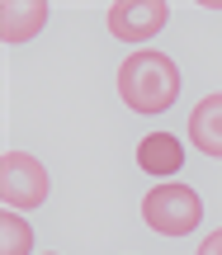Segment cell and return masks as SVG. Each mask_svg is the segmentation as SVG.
Segmentation results:
<instances>
[{
    "mask_svg": "<svg viewBox=\"0 0 222 255\" xmlns=\"http://www.w3.org/2000/svg\"><path fill=\"white\" fill-rule=\"evenodd\" d=\"M199 255H222V227L213 232V237H204V246H199Z\"/></svg>",
    "mask_w": 222,
    "mask_h": 255,
    "instance_id": "9c48e42d",
    "label": "cell"
},
{
    "mask_svg": "<svg viewBox=\"0 0 222 255\" xmlns=\"http://www.w3.org/2000/svg\"><path fill=\"white\" fill-rule=\"evenodd\" d=\"M185 76H180L175 57L156 52V47H137L132 57L118 62V100L132 114H166L180 104Z\"/></svg>",
    "mask_w": 222,
    "mask_h": 255,
    "instance_id": "6da1fadb",
    "label": "cell"
},
{
    "mask_svg": "<svg viewBox=\"0 0 222 255\" xmlns=\"http://www.w3.org/2000/svg\"><path fill=\"white\" fill-rule=\"evenodd\" d=\"M47 14H52L47 0H5V5H0V38H5L9 47L33 43L47 28Z\"/></svg>",
    "mask_w": 222,
    "mask_h": 255,
    "instance_id": "5b68a950",
    "label": "cell"
},
{
    "mask_svg": "<svg viewBox=\"0 0 222 255\" xmlns=\"http://www.w3.org/2000/svg\"><path fill=\"white\" fill-rule=\"evenodd\" d=\"M189 146H199L204 156L222 161V90L204 95V100L189 109Z\"/></svg>",
    "mask_w": 222,
    "mask_h": 255,
    "instance_id": "52a82bcc",
    "label": "cell"
},
{
    "mask_svg": "<svg viewBox=\"0 0 222 255\" xmlns=\"http://www.w3.org/2000/svg\"><path fill=\"white\" fill-rule=\"evenodd\" d=\"M170 5L166 0H118L109 5V33L118 43H151L156 33H166Z\"/></svg>",
    "mask_w": 222,
    "mask_h": 255,
    "instance_id": "277c9868",
    "label": "cell"
},
{
    "mask_svg": "<svg viewBox=\"0 0 222 255\" xmlns=\"http://www.w3.org/2000/svg\"><path fill=\"white\" fill-rule=\"evenodd\" d=\"M47 194H52V175H47V165L38 156H28V151L0 156V199H5V208L33 213L47 203Z\"/></svg>",
    "mask_w": 222,
    "mask_h": 255,
    "instance_id": "3957f363",
    "label": "cell"
},
{
    "mask_svg": "<svg viewBox=\"0 0 222 255\" xmlns=\"http://www.w3.org/2000/svg\"><path fill=\"white\" fill-rule=\"evenodd\" d=\"M52 255H57V251H52Z\"/></svg>",
    "mask_w": 222,
    "mask_h": 255,
    "instance_id": "30bf717a",
    "label": "cell"
},
{
    "mask_svg": "<svg viewBox=\"0 0 222 255\" xmlns=\"http://www.w3.org/2000/svg\"><path fill=\"white\" fill-rule=\"evenodd\" d=\"M142 222L156 237H170V241L194 237L199 222H204V199L189 184H151L142 194Z\"/></svg>",
    "mask_w": 222,
    "mask_h": 255,
    "instance_id": "7a4b0ae2",
    "label": "cell"
},
{
    "mask_svg": "<svg viewBox=\"0 0 222 255\" xmlns=\"http://www.w3.org/2000/svg\"><path fill=\"white\" fill-rule=\"evenodd\" d=\"M0 255H33V227L14 208L0 213Z\"/></svg>",
    "mask_w": 222,
    "mask_h": 255,
    "instance_id": "ba28073f",
    "label": "cell"
},
{
    "mask_svg": "<svg viewBox=\"0 0 222 255\" xmlns=\"http://www.w3.org/2000/svg\"><path fill=\"white\" fill-rule=\"evenodd\" d=\"M137 165L151 180H175L185 170V142L175 132H147L137 142Z\"/></svg>",
    "mask_w": 222,
    "mask_h": 255,
    "instance_id": "8992f818",
    "label": "cell"
}]
</instances>
